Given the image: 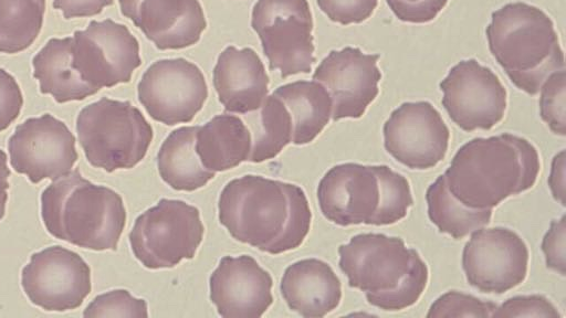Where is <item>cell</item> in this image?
Here are the masks:
<instances>
[{
    "instance_id": "1",
    "label": "cell",
    "mask_w": 566,
    "mask_h": 318,
    "mask_svg": "<svg viewBox=\"0 0 566 318\" xmlns=\"http://www.w3.org/2000/svg\"><path fill=\"white\" fill-rule=\"evenodd\" d=\"M218 210L220 223L233 239L272 255L297 248L312 221L301 187L255 174L229 181Z\"/></svg>"
},
{
    "instance_id": "2",
    "label": "cell",
    "mask_w": 566,
    "mask_h": 318,
    "mask_svg": "<svg viewBox=\"0 0 566 318\" xmlns=\"http://www.w3.org/2000/svg\"><path fill=\"white\" fill-rule=\"evenodd\" d=\"M539 155L526 138L510 132L478 137L461 146L443 173L449 191L473 209H493L533 188Z\"/></svg>"
},
{
    "instance_id": "3",
    "label": "cell",
    "mask_w": 566,
    "mask_h": 318,
    "mask_svg": "<svg viewBox=\"0 0 566 318\" xmlns=\"http://www.w3.org/2000/svg\"><path fill=\"white\" fill-rule=\"evenodd\" d=\"M41 218L55 239L86 250L116 251L126 209L116 191L73 169L42 191Z\"/></svg>"
},
{
    "instance_id": "4",
    "label": "cell",
    "mask_w": 566,
    "mask_h": 318,
    "mask_svg": "<svg viewBox=\"0 0 566 318\" xmlns=\"http://www.w3.org/2000/svg\"><path fill=\"white\" fill-rule=\"evenodd\" d=\"M485 34L492 56L528 95L538 94L551 73L565 68L554 22L535 6L521 1L504 4L492 13Z\"/></svg>"
},
{
    "instance_id": "5",
    "label": "cell",
    "mask_w": 566,
    "mask_h": 318,
    "mask_svg": "<svg viewBox=\"0 0 566 318\" xmlns=\"http://www.w3.org/2000/svg\"><path fill=\"white\" fill-rule=\"evenodd\" d=\"M76 132L87 162L106 172L134 168L146 156L154 137L150 124L136 106L108 97L80 110Z\"/></svg>"
},
{
    "instance_id": "6",
    "label": "cell",
    "mask_w": 566,
    "mask_h": 318,
    "mask_svg": "<svg viewBox=\"0 0 566 318\" xmlns=\"http://www.w3.org/2000/svg\"><path fill=\"white\" fill-rule=\"evenodd\" d=\"M205 226L199 210L181 200L160 199L129 232L134 256L149 269L171 268L195 256Z\"/></svg>"
},
{
    "instance_id": "7",
    "label": "cell",
    "mask_w": 566,
    "mask_h": 318,
    "mask_svg": "<svg viewBox=\"0 0 566 318\" xmlns=\"http://www.w3.org/2000/svg\"><path fill=\"white\" fill-rule=\"evenodd\" d=\"M251 28L270 68L277 70L282 78L312 71L316 61L314 22L307 0H256Z\"/></svg>"
},
{
    "instance_id": "8",
    "label": "cell",
    "mask_w": 566,
    "mask_h": 318,
    "mask_svg": "<svg viewBox=\"0 0 566 318\" xmlns=\"http://www.w3.org/2000/svg\"><path fill=\"white\" fill-rule=\"evenodd\" d=\"M72 61L95 92L128 83L142 65L139 43L130 30L112 19L92 20L72 35Z\"/></svg>"
},
{
    "instance_id": "9",
    "label": "cell",
    "mask_w": 566,
    "mask_h": 318,
    "mask_svg": "<svg viewBox=\"0 0 566 318\" xmlns=\"http://www.w3.org/2000/svg\"><path fill=\"white\" fill-rule=\"evenodd\" d=\"M470 235L462 251V268L469 285L481 293L503 294L525 280L530 252L516 232L483 226Z\"/></svg>"
},
{
    "instance_id": "10",
    "label": "cell",
    "mask_w": 566,
    "mask_h": 318,
    "mask_svg": "<svg viewBox=\"0 0 566 318\" xmlns=\"http://www.w3.org/2000/svg\"><path fill=\"white\" fill-rule=\"evenodd\" d=\"M139 103L156 121L167 126L191 121L208 98L202 71L184 59H161L142 75Z\"/></svg>"
},
{
    "instance_id": "11",
    "label": "cell",
    "mask_w": 566,
    "mask_h": 318,
    "mask_svg": "<svg viewBox=\"0 0 566 318\" xmlns=\"http://www.w3.org/2000/svg\"><path fill=\"white\" fill-rule=\"evenodd\" d=\"M441 103L464 131L490 130L504 117L507 93L499 76L474 59L462 60L440 82Z\"/></svg>"
},
{
    "instance_id": "12",
    "label": "cell",
    "mask_w": 566,
    "mask_h": 318,
    "mask_svg": "<svg viewBox=\"0 0 566 318\" xmlns=\"http://www.w3.org/2000/svg\"><path fill=\"white\" fill-rule=\"evenodd\" d=\"M29 300L45 311L78 308L92 289L91 268L74 251L53 245L35 252L21 271Z\"/></svg>"
},
{
    "instance_id": "13",
    "label": "cell",
    "mask_w": 566,
    "mask_h": 318,
    "mask_svg": "<svg viewBox=\"0 0 566 318\" xmlns=\"http://www.w3.org/2000/svg\"><path fill=\"white\" fill-rule=\"evenodd\" d=\"M75 141L66 124L49 113L28 118L8 140L10 165L32 183L55 180L77 161Z\"/></svg>"
},
{
    "instance_id": "14",
    "label": "cell",
    "mask_w": 566,
    "mask_h": 318,
    "mask_svg": "<svg viewBox=\"0 0 566 318\" xmlns=\"http://www.w3.org/2000/svg\"><path fill=\"white\" fill-rule=\"evenodd\" d=\"M386 151L411 170L436 167L447 155L450 130L429 102H406L391 112L382 127Z\"/></svg>"
},
{
    "instance_id": "15",
    "label": "cell",
    "mask_w": 566,
    "mask_h": 318,
    "mask_svg": "<svg viewBox=\"0 0 566 318\" xmlns=\"http://www.w3.org/2000/svg\"><path fill=\"white\" fill-rule=\"evenodd\" d=\"M379 54H366L359 47L333 50L314 71L333 102L332 119L360 118L379 93Z\"/></svg>"
},
{
    "instance_id": "16",
    "label": "cell",
    "mask_w": 566,
    "mask_h": 318,
    "mask_svg": "<svg viewBox=\"0 0 566 318\" xmlns=\"http://www.w3.org/2000/svg\"><path fill=\"white\" fill-rule=\"evenodd\" d=\"M412 248L382 233H360L338 247L339 268L352 288L378 293L394 288L407 273Z\"/></svg>"
},
{
    "instance_id": "17",
    "label": "cell",
    "mask_w": 566,
    "mask_h": 318,
    "mask_svg": "<svg viewBox=\"0 0 566 318\" xmlns=\"http://www.w3.org/2000/svg\"><path fill=\"white\" fill-rule=\"evenodd\" d=\"M209 287L210 300L224 318H259L273 303V278L250 255L223 256Z\"/></svg>"
},
{
    "instance_id": "18",
    "label": "cell",
    "mask_w": 566,
    "mask_h": 318,
    "mask_svg": "<svg viewBox=\"0 0 566 318\" xmlns=\"http://www.w3.org/2000/svg\"><path fill=\"white\" fill-rule=\"evenodd\" d=\"M129 19L158 50L195 45L207 28L199 0H118Z\"/></svg>"
},
{
    "instance_id": "19",
    "label": "cell",
    "mask_w": 566,
    "mask_h": 318,
    "mask_svg": "<svg viewBox=\"0 0 566 318\" xmlns=\"http://www.w3.org/2000/svg\"><path fill=\"white\" fill-rule=\"evenodd\" d=\"M317 200L322 214L334 224H369L379 201L377 178L370 166L336 165L321 179Z\"/></svg>"
},
{
    "instance_id": "20",
    "label": "cell",
    "mask_w": 566,
    "mask_h": 318,
    "mask_svg": "<svg viewBox=\"0 0 566 318\" xmlns=\"http://www.w3.org/2000/svg\"><path fill=\"white\" fill-rule=\"evenodd\" d=\"M212 82L227 112L248 114L263 104L270 78L253 49L229 45L218 56Z\"/></svg>"
},
{
    "instance_id": "21",
    "label": "cell",
    "mask_w": 566,
    "mask_h": 318,
    "mask_svg": "<svg viewBox=\"0 0 566 318\" xmlns=\"http://www.w3.org/2000/svg\"><path fill=\"white\" fill-rule=\"evenodd\" d=\"M281 294L289 308L306 318H321L336 309L342 283L333 268L318 258L291 264L281 279Z\"/></svg>"
},
{
    "instance_id": "22",
    "label": "cell",
    "mask_w": 566,
    "mask_h": 318,
    "mask_svg": "<svg viewBox=\"0 0 566 318\" xmlns=\"http://www.w3.org/2000/svg\"><path fill=\"white\" fill-rule=\"evenodd\" d=\"M196 153L202 166L212 172L230 170L248 161L251 134L245 123L235 115L220 114L198 126Z\"/></svg>"
},
{
    "instance_id": "23",
    "label": "cell",
    "mask_w": 566,
    "mask_h": 318,
    "mask_svg": "<svg viewBox=\"0 0 566 318\" xmlns=\"http://www.w3.org/2000/svg\"><path fill=\"white\" fill-rule=\"evenodd\" d=\"M32 67L41 94H50L59 104L96 94L73 66L72 36L50 39L32 57Z\"/></svg>"
},
{
    "instance_id": "24",
    "label": "cell",
    "mask_w": 566,
    "mask_h": 318,
    "mask_svg": "<svg viewBox=\"0 0 566 318\" xmlns=\"http://www.w3.org/2000/svg\"><path fill=\"white\" fill-rule=\"evenodd\" d=\"M287 108L292 123V141L305 145L313 141L332 118L333 102L327 89L316 81H295L279 86L272 93Z\"/></svg>"
},
{
    "instance_id": "25",
    "label": "cell",
    "mask_w": 566,
    "mask_h": 318,
    "mask_svg": "<svg viewBox=\"0 0 566 318\" xmlns=\"http://www.w3.org/2000/svg\"><path fill=\"white\" fill-rule=\"evenodd\" d=\"M198 126H184L172 130L161 144L157 155L160 178L174 190L195 191L214 178L196 153Z\"/></svg>"
},
{
    "instance_id": "26",
    "label": "cell",
    "mask_w": 566,
    "mask_h": 318,
    "mask_svg": "<svg viewBox=\"0 0 566 318\" xmlns=\"http://www.w3.org/2000/svg\"><path fill=\"white\" fill-rule=\"evenodd\" d=\"M253 113L244 116L251 134L248 161L258 163L274 158L292 141L293 123L283 102L273 94Z\"/></svg>"
},
{
    "instance_id": "27",
    "label": "cell",
    "mask_w": 566,
    "mask_h": 318,
    "mask_svg": "<svg viewBox=\"0 0 566 318\" xmlns=\"http://www.w3.org/2000/svg\"><path fill=\"white\" fill-rule=\"evenodd\" d=\"M426 201L431 223L454 240H462L486 226L492 218V209H473L457 200L449 191L443 174L428 187Z\"/></svg>"
},
{
    "instance_id": "28",
    "label": "cell",
    "mask_w": 566,
    "mask_h": 318,
    "mask_svg": "<svg viewBox=\"0 0 566 318\" xmlns=\"http://www.w3.org/2000/svg\"><path fill=\"white\" fill-rule=\"evenodd\" d=\"M45 0H0V53L30 47L43 25Z\"/></svg>"
},
{
    "instance_id": "29",
    "label": "cell",
    "mask_w": 566,
    "mask_h": 318,
    "mask_svg": "<svg viewBox=\"0 0 566 318\" xmlns=\"http://www.w3.org/2000/svg\"><path fill=\"white\" fill-rule=\"evenodd\" d=\"M378 182L379 201L368 225L384 226L402 220L413 203L409 181L386 165L370 166Z\"/></svg>"
},
{
    "instance_id": "30",
    "label": "cell",
    "mask_w": 566,
    "mask_h": 318,
    "mask_svg": "<svg viewBox=\"0 0 566 318\" xmlns=\"http://www.w3.org/2000/svg\"><path fill=\"white\" fill-rule=\"evenodd\" d=\"M429 279L426 262L412 248L411 262L407 273L390 289L378 293H365L367 303L385 311H399L415 305L423 294Z\"/></svg>"
},
{
    "instance_id": "31",
    "label": "cell",
    "mask_w": 566,
    "mask_h": 318,
    "mask_svg": "<svg viewBox=\"0 0 566 318\" xmlns=\"http://www.w3.org/2000/svg\"><path fill=\"white\" fill-rule=\"evenodd\" d=\"M539 116L549 130L566 135V73L565 68L551 73L539 88Z\"/></svg>"
},
{
    "instance_id": "32",
    "label": "cell",
    "mask_w": 566,
    "mask_h": 318,
    "mask_svg": "<svg viewBox=\"0 0 566 318\" xmlns=\"http://www.w3.org/2000/svg\"><path fill=\"white\" fill-rule=\"evenodd\" d=\"M147 316V303L142 298H135L126 289H113L96 296L83 311L85 318Z\"/></svg>"
},
{
    "instance_id": "33",
    "label": "cell",
    "mask_w": 566,
    "mask_h": 318,
    "mask_svg": "<svg viewBox=\"0 0 566 318\" xmlns=\"http://www.w3.org/2000/svg\"><path fill=\"white\" fill-rule=\"evenodd\" d=\"M496 306L493 301H484L470 294L449 290L431 304L426 316L486 318L492 316Z\"/></svg>"
},
{
    "instance_id": "34",
    "label": "cell",
    "mask_w": 566,
    "mask_h": 318,
    "mask_svg": "<svg viewBox=\"0 0 566 318\" xmlns=\"http://www.w3.org/2000/svg\"><path fill=\"white\" fill-rule=\"evenodd\" d=\"M562 315L555 305L545 296L539 294L520 295L506 299L496 306L491 317L516 318L538 317L559 318Z\"/></svg>"
},
{
    "instance_id": "35",
    "label": "cell",
    "mask_w": 566,
    "mask_h": 318,
    "mask_svg": "<svg viewBox=\"0 0 566 318\" xmlns=\"http://www.w3.org/2000/svg\"><path fill=\"white\" fill-rule=\"evenodd\" d=\"M321 11L342 25L358 24L374 13L378 0H316Z\"/></svg>"
},
{
    "instance_id": "36",
    "label": "cell",
    "mask_w": 566,
    "mask_h": 318,
    "mask_svg": "<svg viewBox=\"0 0 566 318\" xmlns=\"http://www.w3.org/2000/svg\"><path fill=\"white\" fill-rule=\"evenodd\" d=\"M546 267L560 276L566 275V215L553 220L542 240Z\"/></svg>"
},
{
    "instance_id": "37",
    "label": "cell",
    "mask_w": 566,
    "mask_h": 318,
    "mask_svg": "<svg viewBox=\"0 0 566 318\" xmlns=\"http://www.w3.org/2000/svg\"><path fill=\"white\" fill-rule=\"evenodd\" d=\"M386 2L398 20L422 24L434 20L449 0H386Z\"/></svg>"
},
{
    "instance_id": "38",
    "label": "cell",
    "mask_w": 566,
    "mask_h": 318,
    "mask_svg": "<svg viewBox=\"0 0 566 318\" xmlns=\"http://www.w3.org/2000/svg\"><path fill=\"white\" fill-rule=\"evenodd\" d=\"M23 95L15 78L0 67V131L6 130L20 115Z\"/></svg>"
},
{
    "instance_id": "39",
    "label": "cell",
    "mask_w": 566,
    "mask_h": 318,
    "mask_svg": "<svg viewBox=\"0 0 566 318\" xmlns=\"http://www.w3.org/2000/svg\"><path fill=\"white\" fill-rule=\"evenodd\" d=\"M113 2V0H53V7L69 20L97 15Z\"/></svg>"
},
{
    "instance_id": "40",
    "label": "cell",
    "mask_w": 566,
    "mask_h": 318,
    "mask_svg": "<svg viewBox=\"0 0 566 318\" xmlns=\"http://www.w3.org/2000/svg\"><path fill=\"white\" fill-rule=\"evenodd\" d=\"M565 170L566 151L562 149L553 157L547 183L554 200L563 206L566 204Z\"/></svg>"
},
{
    "instance_id": "41",
    "label": "cell",
    "mask_w": 566,
    "mask_h": 318,
    "mask_svg": "<svg viewBox=\"0 0 566 318\" xmlns=\"http://www.w3.org/2000/svg\"><path fill=\"white\" fill-rule=\"evenodd\" d=\"M9 177L10 169L8 168L7 153L0 149V221L6 214L8 189L10 188Z\"/></svg>"
}]
</instances>
